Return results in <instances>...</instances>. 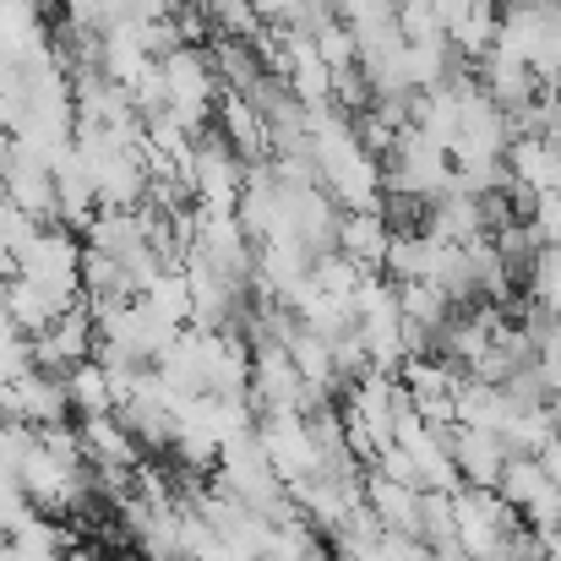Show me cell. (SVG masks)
I'll use <instances>...</instances> for the list:
<instances>
[{
	"instance_id": "6da1fadb",
	"label": "cell",
	"mask_w": 561,
	"mask_h": 561,
	"mask_svg": "<svg viewBox=\"0 0 561 561\" xmlns=\"http://www.w3.org/2000/svg\"><path fill=\"white\" fill-rule=\"evenodd\" d=\"M447 453H453L463 485H496V474L507 463V436L502 431H480V425H453Z\"/></svg>"
},
{
	"instance_id": "7a4b0ae2",
	"label": "cell",
	"mask_w": 561,
	"mask_h": 561,
	"mask_svg": "<svg viewBox=\"0 0 561 561\" xmlns=\"http://www.w3.org/2000/svg\"><path fill=\"white\" fill-rule=\"evenodd\" d=\"M366 507L381 518V529L420 540V491L414 485H398L387 474H366Z\"/></svg>"
},
{
	"instance_id": "3957f363",
	"label": "cell",
	"mask_w": 561,
	"mask_h": 561,
	"mask_svg": "<svg viewBox=\"0 0 561 561\" xmlns=\"http://www.w3.org/2000/svg\"><path fill=\"white\" fill-rule=\"evenodd\" d=\"M387 224H381V207H366V213H344L339 218V245L360 273H381V251H387Z\"/></svg>"
},
{
	"instance_id": "277c9868",
	"label": "cell",
	"mask_w": 561,
	"mask_h": 561,
	"mask_svg": "<svg viewBox=\"0 0 561 561\" xmlns=\"http://www.w3.org/2000/svg\"><path fill=\"white\" fill-rule=\"evenodd\" d=\"M392 295H398V317H403L409 328L436 333V328L453 317V300H447L442 284H431V278H403V284H392Z\"/></svg>"
},
{
	"instance_id": "5b68a950",
	"label": "cell",
	"mask_w": 561,
	"mask_h": 561,
	"mask_svg": "<svg viewBox=\"0 0 561 561\" xmlns=\"http://www.w3.org/2000/svg\"><path fill=\"white\" fill-rule=\"evenodd\" d=\"M546 485H551V480H546L540 458H529V453H507V463H502V474H496V496H502L507 507H529Z\"/></svg>"
},
{
	"instance_id": "8992f818",
	"label": "cell",
	"mask_w": 561,
	"mask_h": 561,
	"mask_svg": "<svg viewBox=\"0 0 561 561\" xmlns=\"http://www.w3.org/2000/svg\"><path fill=\"white\" fill-rule=\"evenodd\" d=\"M496 16H502V5H496V0H474V5H469V16L447 27V44H453V49H463L469 60H480V55L496 44Z\"/></svg>"
},
{
	"instance_id": "52a82bcc",
	"label": "cell",
	"mask_w": 561,
	"mask_h": 561,
	"mask_svg": "<svg viewBox=\"0 0 561 561\" xmlns=\"http://www.w3.org/2000/svg\"><path fill=\"white\" fill-rule=\"evenodd\" d=\"M535 458H540V469H546V480H551V485H557V491H561V436H551V442H546V447H540Z\"/></svg>"
},
{
	"instance_id": "ba28073f",
	"label": "cell",
	"mask_w": 561,
	"mask_h": 561,
	"mask_svg": "<svg viewBox=\"0 0 561 561\" xmlns=\"http://www.w3.org/2000/svg\"><path fill=\"white\" fill-rule=\"evenodd\" d=\"M431 5H436L442 27H453V22H463V16H469V5H474V0H431Z\"/></svg>"
},
{
	"instance_id": "9c48e42d",
	"label": "cell",
	"mask_w": 561,
	"mask_h": 561,
	"mask_svg": "<svg viewBox=\"0 0 561 561\" xmlns=\"http://www.w3.org/2000/svg\"><path fill=\"white\" fill-rule=\"evenodd\" d=\"M496 5H540V0H496Z\"/></svg>"
}]
</instances>
